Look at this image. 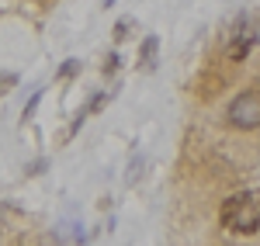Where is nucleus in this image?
I'll list each match as a JSON object with an SVG mask.
<instances>
[{"instance_id": "1", "label": "nucleus", "mask_w": 260, "mask_h": 246, "mask_svg": "<svg viewBox=\"0 0 260 246\" xmlns=\"http://www.w3.org/2000/svg\"><path fill=\"white\" fill-rule=\"evenodd\" d=\"M219 222L222 229L229 232H257L260 229V187H250V191H240L233 198L222 201V212H219Z\"/></svg>"}, {"instance_id": "2", "label": "nucleus", "mask_w": 260, "mask_h": 246, "mask_svg": "<svg viewBox=\"0 0 260 246\" xmlns=\"http://www.w3.org/2000/svg\"><path fill=\"white\" fill-rule=\"evenodd\" d=\"M225 118H229L233 128H243V132L260 128V94H257V90H243L240 97H233L229 111H225Z\"/></svg>"}, {"instance_id": "3", "label": "nucleus", "mask_w": 260, "mask_h": 246, "mask_svg": "<svg viewBox=\"0 0 260 246\" xmlns=\"http://www.w3.org/2000/svg\"><path fill=\"white\" fill-rule=\"evenodd\" d=\"M253 45H257V28H253L246 18H240L236 28H233V35H229V42H225V56H229L233 62H243L246 56H250Z\"/></svg>"}, {"instance_id": "4", "label": "nucleus", "mask_w": 260, "mask_h": 246, "mask_svg": "<svg viewBox=\"0 0 260 246\" xmlns=\"http://www.w3.org/2000/svg\"><path fill=\"white\" fill-rule=\"evenodd\" d=\"M59 243H83L87 239V232H83L80 222H62V226H56V232H52Z\"/></svg>"}, {"instance_id": "5", "label": "nucleus", "mask_w": 260, "mask_h": 246, "mask_svg": "<svg viewBox=\"0 0 260 246\" xmlns=\"http://www.w3.org/2000/svg\"><path fill=\"white\" fill-rule=\"evenodd\" d=\"M156 45H160L156 35H146V42H142V49H139V62L146 69H153V62H156Z\"/></svg>"}, {"instance_id": "6", "label": "nucleus", "mask_w": 260, "mask_h": 246, "mask_svg": "<svg viewBox=\"0 0 260 246\" xmlns=\"http://www.w3.org/2000/svg\"><path fill=\"white\" fill-rule=\"evenodd\" d=\"M14 83H18V73H0V94H7Z\"/></svg>"}, {"instance_id": "7", "label": "nucleus", "mask_w": 260, "mask_h": 246, "mask_svg": "<svg viewBox=\"0 0 260 246\" xmlns=\"http://www.w3.org/2000/svg\"><path fill=\"white\" fill-rule=\"evenodd\" d=\"M77 69H80V62H77V59H66V66L59 69V77H73Z\"/></svg>"}, {"instance_id": "8", "label": "nucleus", "mask_w": 260, "mask_h": 246, "mask_svg": "<svg viewBox=\"0 0 260 246\" xmlns=\"http://www.w3.org/2000/svg\"><path fill=\"white\" fill-rule=\"evenodd\" d=\"M39 101H42V90H39V94H35V97H31L28 104H24V118H31V115H35V108H39Z\"/></svg>"}, {"instance_id": "9", "label": "nucleus", "mask_w": 260, "mask_h": 246, "mask_svg": "<svg viewBox=\"0 0 260 246\" xmlns=\"http://www.w3.org/2000/svg\"><path fill=\"white\" fill-rule=\"evenodd\" d=\"M115 69H118V56H108V62H104V73H108V77H111V73H115Z\"/></svg>"}]
</instances>
